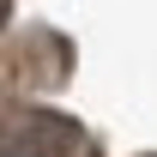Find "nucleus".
Returning <instances> with one entry per match:
<instances>
[{
    "instance_id": "1",
    "label": "nucleus",
    "mask_w": 157,
    "mask_h": 157,
    "mask_svg": "<svg viewBox=\"0 0 157 157\" xmlns=\"http://www.w3.org/2000/svg\"><path fill=\"white\" fill-rule=\"evenodd\" d=\"M0 157H78V127L60 115H24L0 133Z\"/></svg>"
},
{
    "instance_id": "2",
    "label": "nucleus",
    "mask_w": 157,
    "mask_h": 157,
    "mask_svg": "<svg viewBox=\"0 0 157 157\" xmlns=\"http://www.w3.org/2000/svg\"><path fill=\"white\" fill-rule=\"evenodd\" d=\"M0 18H6V6H0Z\"/></svg>"
}]
</instances>
